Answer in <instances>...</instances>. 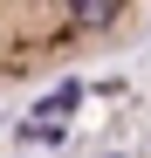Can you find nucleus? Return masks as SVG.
Returning a JSON list of instances; mask_svg holds the SVG:
<instances>
[{"label":"nucleus","instance_id":"f257e3e1","mask_svg":"<svg viewBox=\"0 0 151 158\" xmlns=\"http://www.w3.org/2000/svg\"><path fill=\"white\" fill-rule=\"evenodd\" d=\"M76 96H83V83H62L55 96H48V103H41V110H55V117H62V110H76Z\"/></svg>","mask_w":151,"mask_h":158}]
</instances>
